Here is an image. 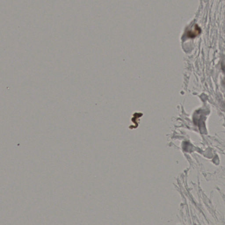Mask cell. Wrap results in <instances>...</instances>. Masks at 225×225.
Returning <instances> with one entry per match:
<instances>
[{
    "mask_svg": "<svg viewBox=\"0 0 225 225\" xmlns=\"http://www.w3.org/2000/svg\"><path fill=\"white\" fill-rule=\"evenodd\" d=\"M201 33V29L198 25H195L192 29L188 31L187 36L190 38H194L200 34Z\"/></svg>",
    "mask_w": 225,
    "mask_h": 225,
    "instance_id": "obj_1",
    "label": "cell"
}]
</instances>
